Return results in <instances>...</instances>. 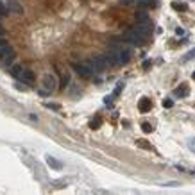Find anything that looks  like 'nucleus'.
Listing matches in <instances>:
<instances>
[{
  "mask_svg": "<svg viewBox=\"0 0 195 195\" xmlns=\"http://www.w3.org/2000/svg\"><path fill=\"white\" fill-rule=\"evenodd\" d=\"M56 88H57V79L52 75V73H47V75H43V79H41V88H40V95H49V93H54L56 92Z\"/></svg>",
  "mask_w": 195,
  "mask_h": 195,
  "instance_id": "f257e3e1",
  "label": "nucleus"
},
{
  "mask_svg": "<svg viewBox=\"0 0 195 195\" xmlns=\"http://www.w3.org/2000/svg\"><path fill=\"white\" fill-rule=\"evenodd\" d=\"M123 38L129 41V43H133V45H142V43H145V41H147V38H149V36H145V34L140 31L138 27H134V29H131V31L125 32V34H123Z\"/></svg>",
  "mask_w": 195,
  "mask_h": 195,
  "instance_id": "f03ea898",
  "label": "nucleus"
},
{
  "mask_svg": "<svg viewBox=\"0 0 195 195\" xmlns=\"http://www.w3.org/2000/svg\"><path fill=\"white\" fill-rule=\"evenodd\" d=\"M73 70L77 72V75H81L84 79H90L93 75V68L90 63H73Z\"/></svg>",
  "mask_w": 195,
  "mask_h": 195,
  "instance_id": "7ed1b4c3",
  "label": "nucleus"
},
{
  "mask_svg": "<svg viewBox=\"0 0 195 195\" xmlns=\"http://www.w3.org/2000/svg\"><path fill=\"white\" fill-rule=\"evenodd\" d=\"M14 57H16V52L13 50L11 47H6L4 50H0V63H2L4 66L11 64V63L14 61Z\"/></svg>",
  "mask_w": 195,
  "mask_h": 195,
  "instance_id": "20e7f679",
  "label": "nucleus"
},
{
  "mask_svg": "<svg viewBox=\"0 0 195 195\" xmlns=\"http://www.w3.org/2000/svg\"><path fill=\"white\" fill-rule=\"evenodd\" d=\"M90 64H92V68L95 70V72H102L104 68H106V64H107V61H106V57L95 56L92 61H90Z\"/></svg>",
  "mask_w": 195,
  "mask_h": 195,
  "instance_id": "39448f33",
  "label": "nucleus"
},
{
  "mask_svg": "<svg viewBox=\"0 0 195 195\" xmlns=\"http://www.w3.org/2000/svg\"><path fill=\"white\" fill-rule=\"evenodd\" d=\"M106 61H107V64H113V66H120V64H122L116 50H109L107 52V54H106Z\"/></svg>",
  "mask_w": 195,
  "mask_h": 195,
  "instance_id": "423d86ee",
  "label": "nucleus"
},
{
  "mask_svg": "<svg viewBox=\"0 0 195 195\" xmlns=\"http://www.w3.org/2000/svg\"><path fill=\"white\" fill-rule=\"evenodd\" d=\"M138 107H140V111H142V113H149V111H150V107H152V100H150V99H147V97H142V99H140V102H138Z\"/></svg>",
  "mask_w": 195,
  "mask_h": 195,
  "instance_id": "0eeeda50",
  "label": "nucleus"
},
{
  "mask_svg": "<svg viewBox=\"0 0 195 195\" xmlns=\"http://www.w3.org/2000/svg\"><path fill=\"white\" fill-rule=\"evenodd\" d=\"M34 73L31 72V70H23V73H21V77H20V81H23L27 86H32L34 84Z\"/></svg>",
  "mask_w": 195,
  "mask_h": 195,
  "instance_id": "6e6552de",
  "label": "nucleus"
},
{
  "mask_svg": "<svg viewBox=\"0 0 195 195\" xmlns=\"http://www.w3.org/2000/svg\"><path fill=\"white\" fill-rule=\"evenodd\" d=\"M116 52H118V57H120V63H122V64L131 59V50H129L127 47H122V49H118Z\"/></svg>",
  "mask_w": 195,
  "mask_h": 195,
  "instance_id": "1a4fd4ad",
  "label": "nucleus"
},
{
  "mask_svg": "<svg viewBox=\"0 0 195 195\" xmlns=\"http://www.w3.org/2000/svg\"><path fill=\"white\" fill-rule=\"evenodd\" d=\"M9 73L14 77V79H20L21 73H23V64H13L9 68Z\"/></svg>",
  "mask_w": 195,
  "mask_h": 195,
  "instance_id": "9d476101",
  "label": "nucleus"
},
{
  "mask_svg": "<svg viewBox=\"0 0 195 195\" xmlns=\"http://www.w3.org/2000/svg\"><path fill=\"white\" fill-rule=\"evenodd\" d=\"M47 163H49V166L54 168V170H61V168H63V165L59 163L56 158H52V156H47Z\"/></svg>",
  "mask_w": 195,
  "mask_h": 195,
  "instance_id": "9b49d317",
  "label": "nucleus"
},
{
  "mask_svg": "<svg viewBox=\"0 0 195 195\" xmlns=\"http://www.w3.org/2000/svg\"><path fill=\"white\" fill-rule=\"evenodd\" d=\"M172 7H174L175 11H181V13H185V11L188 9V6H186L185 2H172Z\"/></svg>",
  "mask_w": 195,
  "mask_h": 195,
  "instance_id": "f8f14e48",
  "label": "nucleus"
},
{
  "mask_svg": "<svg viewBox=\"0 0 195 195\" xmlns=\"http://www.w3.org/2000/svg\"><path fill=\"white\" fill-rule=\"evenodd\" d=\"M186 92H188V86H186V84H183V86H179V88H177L174 93L177 95V97H186Z\"/></svg>",
  "mask_w": 195,
  "mask_h": 195,
  "instance_id": "ddd939ff",
  "label": "nucleus"
},
{
  "mask_svg": "<svg viewBox=\"0 0 195 195\" xmlns=\"http://www.w3.org/2000/svg\"><path fill=\"white\" fill-rule=\"evenodd\" d=\"M193 57H195V49H192V50L188 52V54H185V56H183V63H188V61H192Z\"/></svg>",
  "mask_w": 195,
  "mask_h": 195,
  "instance_id": "4468645a",
  "label": "nucleus"
},
{
  "mask_svg": "<svg viewBox=\"0 0 195 195\" xmlns=\"http://www.w3.org/2000/svg\"><path fill=\"white\" fill-rule=\"evenodd\" d=\"M136 20L138 21H147L149 16H147V13H143V11H138V13H136Z\"/></svg>",
  "mask_w": 195,
  "mask_h": 195,
  "instance_id": "2eb2a0df",
  "label": "nucleus"
},
{
  "mask_svg": "<svg viewBox=\"0 0 195 195\" xmlns=\"http://www.w3.org/2000/svg\"><path fill=\"white\" fill-rule=\"evenodd\" d=\"M118 4H120V6H123V7H131V6H134V4H136V0H118Z\"/></svg>",
  "mask_w": 195,
  "mask_h": 195,
  "instance_id": "dca6fc26",
  "label": "nucleus"
},
{
  "mask_svg": "<svg viewBox=\"0 0 195 195\" xmlns=\"http://www.w3.org/2000/svg\"><path fill=\"white\" fill-rule=\"evenodd\" d=\"M138 147H143V149H149V150H154V149H152V145L147 143L145 140H138Z\"/></svg>",
  "mask_w": 195,
  "mask_h": 195,
  "instance_id": "f3484780",
  "label": "nucleus"
},
{
  "mask_svg": "<svg viewBox=\"0 0 195 195\" xmlns=\"http://www.w3.org/2000/svg\"><path fill=\"white\" fill-rule=\"evenodd\" d=\"M142 131H143V133H147V134L152 133V125H150V123H147V122L142 123Z\"/></svg>",
  "mask_w": 195,
  "mask_h": 195,
  "instance_id": "a211bd4d",
  "label": "nucleus"
},
{
  "mask_svg": "<svg viewBox=\"0 0 195 195\" xmlns=\"http://www.w3.org/2000/svg\"><path fill=\"white\" fill-rule=\"evenodd\" d=\"M122 88H123V82H118V84L115 86V92H113V95H115V97H118V95H120Z\"/></svg>",
  "mask_w": 195,
  "mask_h": 195,
  "instance_id": "6ab92c4d",
  "label": "nucleus"
},
{
  "mask_svg": "<svg viewBox=\"0 0 195 195\" xmlns=\"http://www.w3.org/2000/svg\"><path fill=\"white\" fill-rule=\"evenodd\" d=\"M136 2H138V6H140V7H147L152 0H136Z\"/></svg>",
  "mask_w": 195,
  "mask_h": 195,
  "instance_id": "aec40b11",
  "label": "nucleus"
},
{
  "mask_svg": "<svg viewBox=\"0 0 195 195\" xmlns=\"http://www.w3.org/2000/svg\"><path fill=\"white\" fill-rule=\"evenodd\" d=\"M6 47H9V43H7V40H6V38H0V50H4Z\"/></svg>",
  "mask_w": 195,
  "mask_h": 195,
  "instance_id": "412c9836",
  "label": "nucleus"
},
{
  "mask_svg": "<svg viewBox=\"0 0 195 195\" xmlns=\"http://www.w3.org/2000/svg\"><path fill=\"white\" fill-rule=\"evenodd\" d=\"M9 9H11V11H14V13H21V7L18 6V4H11Z\"/></svg>",
  "mask_w": 195,
  "mask_h": 195,
  "instance_id": "4be33fe9",
  "label": "nucleus"
},
{
  "mask_svg": "<svg viewBox=\"0 0 195 195\" xmlns=\"http://www.w3.org/2000/svg\"><path fill=\"white\" fill-rule=\"evenodd\" d=\"M172 104H174V102H172L170 99H165V100H163V107H165V109H168V107H172Z\"/></svg>",
  "mask_w": 195,
  "mask_h": 195,
  "instance_id": "5701e85b",
  "label": "nucleus"
},
{
  "mask_svg": "<svg viewBox=\"0 0 195 195\" xmlns=\"http://www.w3.org/2000/svg\"><path fill=\"white\" fill-rule=\"evenodd\" d=\"M6 6H4V4H2V2H0V18H2V16H4V14H6Z\"/></svg>",
  "mask_w": 195,
  "mask_h": 195,
  "instance_id": "b1692460",
  "label": "nucleus"
},
{
  "mask_svg": "<svg viewBox=\"0 0 195 195\" xmlns=\"http://www.w3.org/2000/svg\"><path fill=\"white\" fill-rule=\"evenodd\" d=\"M188 147L195 152V140H193V138H192V140H188Z\"/></svg>",
  "mask_w": 195,
  "mask_h": 195,
  "instance_id": "393cba45",
  "label": "nucleus"
},
{
  "mask_svg": "<svg viewBox=\"0 0 195 195\" xmlns=\"http://www.w3.org/2000/svg\"><path fill=\"white\" fill-rule=\"evenodd\" d=\"M175 34H177V36H185V29L177 27V29H175Z\"/></svg>",
  "mask_w": 195,
  "mask_h": 195,
  "instance_id": "a878e982",
  "label": "nucleus"
},
{
  "mask_svg": "<svg viewBox=\"0 0 195 195\" xmlns=\"http://www.w3.org/2000/svg\"><path fill=\"white\" fill-rule=\"evenodd\" d=\"M50 109H59V104H49Z\"/></svg>",
  "mask_w": 195,
  "mask_h": 195,
  "instance_id": "bb28decb",
  "label": "nucleus"
},
{
  "mask_svg": "<svg viewBox=\"0 0 195 195\" xmlns=\"http://www.w3.org/2000/svg\"><path fill=\"white\" fill-rule=\"evenodd\" d=\"M2 34H4V29H2V25H0V36H2Z\"/></svg>",
  "mask_w": 195,
  "mask_h": 195,
  "instance_id": "cd10ccee",
  "label": "nucleus"
},
{
  "mask_svg": "<svg viewBox=\"0 0 195 195\" xmlns=\"http://www.w3.org/2000/svg\"><path fill=\"white\" fill-rule=\"evenodd\" d=\"M192 79H193V81H195V72H193V73H192Z\"/></svg>",
  "mask_w": 195,
  "mask_h": 195,
  "instance_id": "c85d7f7f",
  "label": "nucleus"
}]
</instances>
